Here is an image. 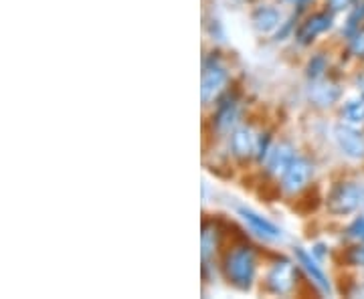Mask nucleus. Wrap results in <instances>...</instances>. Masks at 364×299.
Instances as JSON below:
<instances>
[{"label":"nucleus","mask_w":364,"mask_h":299,"mask_svg":"<svg viewBox=\"0 0 364 299\" xmlns=\"http://www.w3.org/2000/svg\"><path fill=\"white\" fill-rule=\"evenodd\" d=\"M364 202V188L360 184L356 183H346L336 186L330 196H328V202H326V208L330 214L334 217H346V214H352L356 212L360 205Z\"/></svg>","instance_id":"1"},{"label":"nucleus","mask_w":364,"mask_h":299,"mask_svg":"<svg viewBox=\"0 0 364 299\" xmlns=\"http://www.w3.org/2000/svg\"><path fill=\"white\" fill-rule=\"evenodd\" d=\"M227 273L233 286L247 291L255 279V257L249 249H237L227 259Z\"/></svg>","instance_id":"2"},{"label":"nucleus","mask_w":364,"mask_h":299,"mask_svg":"<svg viewBox=\"0 0 364 299\" xmlns=\"http://www.w3.org/2000/svg\"><path fill=\"white\" fill-rule=\"evenodd\" d=\"M237 214L247 222L249 229L255 234H259L261 239H265V241H282V239H284L282 229H279L277 224H273L269 219L257 214L255 210H251V208L247 207H239L237 208Z\"/></svg>","instance_id":"3"},{"label":"nucleus","mask_w":364,"mask_h":299,"mask_svg":"<svg viewBox=\"0 0 364 299\" xmlns=\"http://www.w3.org/2000/svg\"><path fill=\"white\" fill-rule=\"evenodd\" d=\"M334 140L338 143V148L344 152V156L352 160H360L364 158V136L360 131H356L348 126H336L334 128Z\"/></svg>","instance_id":"4"},{"label":"nucleus","mask_w":364,"mask_h":299,"mask_svg":"<svg viewBox=\"0 0 364 299\" xmlns=\"http://www.w3.org/2000/svg\"><path fill=\"white\" fill-rule=\"evenodd\" d=\"M294 281H296V269L287 261L275 263L272 269H269V273H267V286L277 295L289 293L291 287H294Z\"/></svg>","instance_id":"5"},{"label":"nucleus","mask_w":364,"mask_h":299,"mask_svg":"<svg viewBox=\"0 0 364 299\" xmlns=\"http://www.w3.org/2000/svg\"><path fill=\"white\" fill-rule=\"evenodd\" d=\"M296 259L298 263L306 269V273L310 275V279L314 281V286L318 287L322 293H332V287H330V281H328V277H326L324 269L320 267V263L318 259L314 257V253H308L306 249L298 247L296 249Z\"/></svg>","instance_id":"6"},{"label":"nucleus","mask_w":364,"mask_h":299,"mask_svg":"<svg viewBox=\"0 0 364 299\" xmlns=\"http://www.w3.org/2000/svg\"><path fill=\"white\" fill-rule=\"evenodd\" d=\"M310 174H312V166L306 162V160H294L291 166L284 172V190L289 195H296L299 192L308 180H310Z\"/></svg>","instance_id":"7"},{"label":"nucleus","mask_w":364,"mask_h":299,"mask_svg":"<svg viewBox=\"0 0 364 299\" xmlns=\"http://www.w3.org/2000/svg\"><path fill=\"white\" fill-rule=\"evenodd\" d=\"M296 160L294 156V148L289 146V143H277V146H273L267 150V156H265V168L267 172H272V174H284L289 166H291V162Z\"/></svg>","instance_id":"8"},{"label":"nucleus","mask_w":364,"mask_h":299,"mask_svg":"<svg viewBox=\"0 0 364 299\" xmlns=\"http://www.w3.org/2000/svg\"><path fill=\"white\" fill-rule=\"evenodd\" d=\"M227 83V73L223 67H207L205 73H203V87H200V93H203V102L208 104L210 99H215L221 89Z\"/></svg>","instance_id":"9"},{"label":"nucleus","mask_w":364,"mask_h":299,"mask_svg":"<svg viewBox=\"0 0 364 299\" xmlns=\"http://www.w3.org/2000/svg\"><path fill=\"white\" fill-rule=\"evenodd\" d=\"M251 23L255 26V31L261 35H269L273 31H277L282 25V13L273 6H261L257 9L253 16H251Z\"/></svg>","instance_id":"10"},{"label":"nucleus","mask_w":364,"mask_h":299,"mask_svg":"<svg viewBox=\"0 0 364 299\" xmlns=\"http://www.w3.org/2000/svg\"><path fill=\"white\" fill-rule=\"evenodd\" d=\"M330 26H332V16L330 14H316V16H312L308 23H304V26L299 28L298 40L301 45H308L316 37H320L322 33H326Z\"/></svg>","instance_id":"11"},{"label":"nucleus","mask_w":364,"mask_h":299,"mask_svg":"<svg viewBox=\"0 0 364 299\" xmlns=\"http://www.w3.org/2000/svg\"><path fill=\"white\" fill-rule=\"evenodd\" d=\"M340 97V89L334 83H314L312 89H310V99L314 104L320 105V107H328V105L336 104Z\"/></svg>","instance_id":"12"},{"label":"nucleus","mask_w":364,"mask_h":299,"mask_svg":"<svg viewBox=\"0 0 364 299\" xmlns=\"http://www.w3.org/2000/svg\"><path fill=\"white\" fill-rule=\"evenodd\" d=\"M231 148H233L235 156L247 158L253 154L255 150V136L249 128H239L235 130L233 138H231Z\"/></svg>","instance_id":"13"},{"label":"nucleus","mask_w":364,"mask_h":299,"mask_svg":"<svg viewBox=\"0 0 364 299\" xmlns=\"http://www.w3.org/2000/svg\"><path fill=\"white\" fill-rule=\"evenodd\" d=\"M342 117L350 126L364 124V95L363 97H352L342 105Z\"/></svg>","instance_id":"14"},{"label":"nucleus","mask_w":364,"mask_h":299,"mask_svg":"<svg viewBox=\"0 0 364 299\" xmlns=\"http://www.w3.org/2000/svg\"><path fill=\"white\" fill-rule=\"evenodd\" d=\"M235 119H237V107L235 105H225L221 112H219V117H217V126L221 131H229L233 128Z\"/></svg>","instance_id":"15"},{"label":"nucleus","mask_w":364,"mask_h":299,"mask_svg":"<svg viewBox=\"0 0 364 299\" xmlns=\"http://www.w3.org/2000/svg\"><path fill=\"white\" fill-rule=\"evenodd\" d=\"M215 245H217V234L210 229H205V233H203V257L205 259L210 255V251H215Z\"/></svg>","instance_id":"16"},{"label":"nucleus","mask_w":364,"mask_h":299,"mask_svg":"<svg viewBox=\"0 0 364 299\" xmlns=\"http://www.w3.org/2000/svg\"><path fill=\"white\" fill-rule=\"evenodd\" d=\"M348 234H350L352 239L364 241V217H360V219H356V221L352 222L350 227H348Z\"/></svg>","instance_id":"17"},{"label":"nucleus","mask_w":364,"mask_h":299,"mask_svg":"<svg viewBox=\"0 0 364 299\" xmlns=\"http://www.w3.org/2000/svg\"><path fill=\"white\" fill-rule=\"evenodd\" d=\"M352 4H354V0H328V6H330V11H334V13L346 11V9H350Z\"/></svg>","instance_id":"18"},{"label":"nucleus","mask_w":364,"mask_h":299,"mask_svg":"<svg viewBox=\"0 0 364 299\" xmlns=\"http://www.w3.org/2000/svg\"><path fill=\"white\" fill-rule=\"evenodd\" d=\"M322 71H324V59L318 57V59H314L312 63H310V77L318 79L322 75Z\"/></svg>","instance_id":"19"},{"label":"nucleus","mask_w":364,"mask_h":299,"mask_svg":"<svg viewBox=\"0 0 364 299\" xmlns=\"http://www.w3.org/2000/svg\"><path fill=\"white\" fill-rule=\"evenodd\" d=\"M352 51H354V55H358V57H364V33L356 35L352 39Z\"/></svg>","instance_id":"20"},{"label":"nucleus","mask_w":364,"mask_h":299,"mask_svg":"<svg viewBox=\"0 0 364 299\" xmlns=\"http://www.w3.org/2000/svg\"><path fill=\"white\" fill-rule=\"evenodd\" d=\"M350 261L354 265H364V247L354 249L350 253Z\"/></svg>","instance_id":"21"},{"label":"nucleus","mask_w":364,"mask_h":299,"mask_svg":"<svg viewBox=\"0 0 364 299\" xmlns=\"http://www.w3.org/2000/svg\"><path fill=\"white\" fill-rule=\"evenodd\" d=\"M360 85H363V92H364V79H363V81H360Z\"/></svg>","instance_id":"22"}]
</instances>
